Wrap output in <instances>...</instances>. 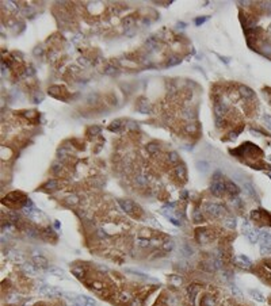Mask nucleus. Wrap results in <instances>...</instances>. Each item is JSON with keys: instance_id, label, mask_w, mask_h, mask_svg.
<instances>
[{"instance_id": "obj_1", "label": "nucleus", "mask_w": 271, "mask_h": 306, "mask_svg": "<svg viewBox=\"0 0 271 306\" xmlns=\"http://www.w3.org/2000/svg\"><path fill=\"white\" fill-rule=\"evenodd\" d=\"M259 241H260V252L262 255L271 253V234L267 230H263L259 234Z\"/></svg>"}, {"instance_id": "obj_2", "label": "nucleus", "mask_w": 271, "mask_h": 306, "mask_svg": "<svg viewBox=\"0 0 271 306\" xmlns=\"http://www.w3.org/2000/svg\"><path fill=\"white\" fill-rule=\"evenodd\" d=\"M38 291H40V294H42V295H50V297H54V295H58V294H60V291H58L57 288L52 287V286H49V285H44Z\"/></svg>"}, {"instance_id": "obj_3", "label": "nucleus", "mask_w": 271, "mask_h": 306, "mask_svg": "<svg viewBox=\"0 0 271 306\" xmlns=\"http://www.w3.org/2000/svg\"><path fill=\"white\" fill-rule=\"evenodd\" d=\"M224 190H225V186L222 184V182H217V180L213 182V184H211V192L214 195H221L224 192Z\"/></svg>"}, {"instance_id": "obj_4", "label": "nucleus", "mask_w": 271, "mask_h": 306, "mask_svg": "<svg viewBox=\"0 0 271 306\" xmlns=\"http://www.w3.org/2000/svg\"><path fill=\"white\" fill-rule=\"evenodd\" d=\"M236 263H239L241 267L244 268H250L251 266H252V263H251V260L248 259L247 256H244V255H240V256L236 257Z\"/></svg>"}, {"instance_id": "obj_5", "label": "nucleus", "mask_w": 271, "mask_h": 306, "mask_svg": "<svg viewBox=\"0 0 271 306\" xmlns=\"http://www.w3.org/2000/svg\"><path fill=\"white\" fill-rule=\"evenodd\" d=\"M119 205H121L122 207H124V210L125 211H127V213H130L133 209H134V203H133L132 201H129V199H121L119 201Z\"/></svg>"}, {"instance_id": "obj_6", "label": "nucleus", "mask_w": 271, "mask_h": 306, "mask_svg": "<svg viewBox=\"0 0 271 306\" xmlns=\"http://www.w3.org/2000/svg\"><path fill=\"white\" fill-rule=\"evenodd\" d=\"M240 94H241L245 99H252L253 98V91L250 89L248 87H240Z\"/></svg>"}, {"instance_id": "obj_7", "label": "nucleus", "mask_w": 271, "mask_h": 306, "mask_svg": "<svg viewBox=\"0 0 271 306\" xmlns=\"http://www.w3.org/2000/svg\"><path fill=\"white\" fill-rule=\"evenodd\" d=\"M250 294H251V297H252L253 299H256V301H259V302H263V301H264V297H263V294H262L260 291H258V290H251Z\"/></svg>"}, {"instance_id": "obj_8", "label": "nucleus", "mask_w": 271, "mask_h": 306, "mask_svg": "<svg viewBox=\"0 0 271 306\" xmlns=\"http://www.w3.org/2000/svg\"><path fill=\"white\" fill-rule=\"evenodd\" d=\"M209 213H210L211 215H218L222 211V209H221V206H217V205H211L210 207H209Z\"/></svg>"}, {"instance_id": "obj_9", "label": "nucleus", "mask_w": 271, "mask_h": 306, "mask_svg": "<svg viewBox=\"0 0 271 306\" xmlns=\"http://www.w3.org/2000/svg\"><path fill=\"white\" fill-rule=\"evenodd\" d=\"M23 269H24V271H26L29 275H35V272H37V271H35V268L33 267L31 264H29V263H27V264H23Z\"/></svg>"}, {"instance_id": "obj_10", "label": "nucleus", "mask_w": 271, "mask_h": 306, "mask_svg": "<svg viewBox=\"0 0 271 306\" xmlns=\"http://www.w3.org/2000/svg\"><path fill=\"white\" fill-rule=\"evenodd\" d=\"M49 271L52 272L53 275H57V276H63V274H64L63 269H58V268H56V267H50Z\"/></svg>"}, {"instance_id": "obj_11", "label": "nucleus", "mask_w": 271, "mask_h": 306, "mask_svg": "<svg viewBox=\"0 0 271 306\" xmlns=\"http://www.w3.org/2000/svg\"><path fill=\"white\" fill-rule=\"evenodd\" d=\"M147 149H148V152L149 153H155V152H157L159 150V147H157V144H149Z\"/></svg>"}, {"instance_id": "obj_12", "label": "nucleus", "mask_w": 271, "mask_h": 306, "mask_svg": "<svg viewBox=\"0 0 271 306\" xmlns=\"http://www.w3.org/2000/svg\"><path fill=\"white\" fill-rule=\"evenodd\" d=\"M180 63V58L179 57H172L171 60L167 63V65L168 66H172V65H176V64H179Z\"/></svg>"}, {"instance_id": "obj_13", "label": "nucleus", "mask_w": 271, "mask_h": 306, "mask_svg": "<svg viewBox=\"0 0 271 306\" xmlns=\"http://www.w3.org/2000/svg\"><path fill=\"white\" fill-rule=\"evenodd\" d=\"M176 173H178L179 176H182V178L186 175V169H184L183 165H178V167H176Z\"/></svg>"}, {"instance_id": "obj_14", "label": "nucleus", "mask_w": 271, "mask_h": 306, "mask_svg": "<svg viewBox=\"0 0 271 306\" xmlns=\"http://www.w3.org/2000/svg\"><path fill=\"white\" fill-rule=\"evenodd\" d=\"M169 279H171V282L174 283L175 286H178V285H180V283H182V278L176 276V275H174V276H171V278H169Z\"/></svg>"}, {"instance_id": "obj_15", "label": "nucleus", "mask_w": 271, "mask_h": 306, "mask_svg": "<svg viewBox=\"0 0 271 306\" xmlns=\"http://www.w3.org/2000/svg\"><path fill=\"white\" fill-rule=\"evenodd\" d=\"M263 119H264V123H266V126L271 130V115H264Z\"/></svg>"}, {"instance_id": "obj_16", "label": "nucleus", "mask_w": 271, "mask_h": 306, "mask_svg": "<svg viewBox=\"0 0 271 306\" xmlns=\"http://www.w3.org/2000/svg\"><path fill=\"white\" fill-rule=\"evenodd\" d=\"M133 22H134V19H133V18H125V19H124V24H126V27H130V26H132Z\"/></svg>"}, {"instance_id": "obj_17", "label": "nucleus", "mask_w": 271, "mask_h": 306, "mask_svg": "<svg viewBox=\"0 0 271 306\" xmlns=\"http://www.w3.org/2000/svg\"><path fill=\"white\" fill-rule=\"evenodd\" d=\"M169 161H171V163H176L178 161V154L175 153V152L169 153Z\"/></svg>"}, {"instance_id": "obj_18", "label": "nucleus", "mask_w": 271, "mask_h": 306, "mask_svg": "<svg viewBox=\"0 0 271 306\" xmlns=\"http://www.w3.org/2000/svg\"><path fill=\"white\" fill-rule=\"evenodd\" d=\"M208 19H209V18H197V19H195V23H197V24H201V23H203V22H206Z\"/></svg>"}, {"instance_id": "obj_19", "label": "nucleus", "mask_w": 271, "mask_h": 306, "mask_svg": "<svg viewBox=\"0 0 271 306\" xmlns=\"http://www.w3.org/2000/svg\"><path fill=\"white\" fill-rule=\"evenodd\" d=\"M119 125H121V122H119V121H115V123H113V125L110 126V130H114V129H117Z\"/></svg>"}, {"instance_id": "obj_20", "label": "nucleus", "mask_w": 271, "mask_h": 306, "mask_svg": "<svg viewBox=\"0 0 271 306\" xmlns=\"http://www.w3.org/2000/svg\"><path fill=\"white\" fill-rule=\"evenodd\" d=\"M56 184H57V182H49V183L46 184V187H47V188H54Z\"/></svg>"}, {"instance_id": "obj_21", "label": "nucleus", "mask_w": 271, "mask_h": 306, "mask_svg": "<svg viewBox=\"0 0 271 306\" xmlns=\"http://www.w3.org/2000/svg\"><path fill=\"white\" fill-rule=\"evenodd\" d=\"M85 306H96V302H95L92 298H88V304Z\"/></svg>"}, {"instance_id": "obj_22", "label": "nucleus", "mask_w": 271, "mask_h": 306, "mask_svg": "<svg viewBox=\"0 0 271 306\" xmlns=\"http://www.w3.org/2000/svg\"><path fill=\"white\" fill-rule=\"evenodd\" d=\"M187 130H189V131H195V130H197V126H195V125L187 126Z\"/></svg>"}, {"instance_id": "obj_23", "label": "nucleus", "mask_w": 271, "mask_h": 306, "mask_svg": "<svg viewBox=\"0 0 271 306\" xmlns=\"http://www.w3.org/2000/svg\"><path fill=\"white\" fill-rule=\"evenodd\" d=\"M133 306H140V301H134L133 302Z\"/></svg>"}, {"instance_id": "obj_24", "label": "nucleus", "mask_w": 271, "mask_h": 306, "mask_svg": "<svg viewBox=\"0 0 271 306\" xmlns=\"http://www.w3.org/2000/svg\"><path fill=\"white\" fill-rule=\"evenodd\" d=\"M267 175H269V176H270V178H271V172H267Z\"/></svg>"}, {"instance_id": "obj_25", "label": "nucleus", "mask_w": 271, "mask_h": 306, "mask_svg": "<svg viewBox=\"0 0 271 306\" xmlns=\"http://www.w3.org/2000/svg\"><path fill=\"white\" fill-rule=\"evenodd\" d=\"M73 306H80V305H73Z\"/></svg>"}]
</instances>
